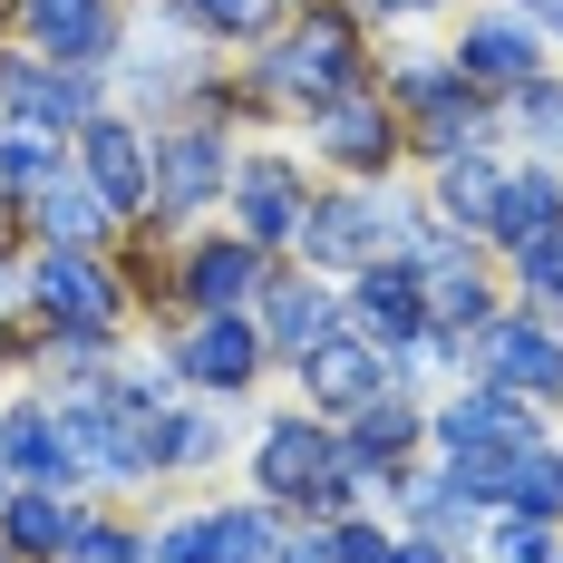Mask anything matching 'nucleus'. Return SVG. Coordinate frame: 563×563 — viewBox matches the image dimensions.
<instances>
[{"mask_svg":"<svg viewBox=\"0 0 563 563\" xmlns=\"http://www.w3.org/2000/svg\"><path fill=\"white\" fill-rule=\"evenodd\" d=\"M379 20H428V10H448V0H369Z\"/></svg>","mask_w":563,"mask_h":563,"instance_id":"obj_34","label":"nucleus"},{"mask_svg":"<svg viewBox=\"0 0 563 563\" xmlns=\"http://www.w3.org/2000/svg\"><path fill=\"white\" fill-rule=\"evenodd\" d=\"M496 185H506V166L476 146V156H448L438 166V224L456 233H486V214H496Z\"/></svg>","mask_w":563,"mask_h":563,"instance_id":"obj_25","label":"nucleus"},{"mask_svg":"<svg viewBox=\"0 0 563 563\" xmlns=\"http://www.w3.org/2000/svg\"><path fill=\"white\" fill-rule=\"evenodd\" d=\"M30 214H40V233H49V253H98V243L117 233V205H108L78 166H58L49 185L30 195Z\"/></svg>","mask_w":563,"mask_h":563,"instance_id":"obj_20","label":"nucleus"},{"mask_svg":"<svg viewBox=\"0 0 563 563\" xmlns=\"http://www.w3.org/2000/svg\"><path fill=\"white\" fill-rule=\"evenodd\" d=\"M428 438L448 456H496V448H525L534 438V418H525V398H506V389H456L448 408H428Z\"/></svg>","mask_w":563,"mask_h":563,"instance_id":"obj_13","label":"nucleus"},{"mask_svg":"<svg viewBox=\"0 0 563 563\" xmlns=\"http://www.w3.org/2000/svg\"><path fill=\"white\" fill-rule=\"evenodd\" d=\"M456 78H466V88L515 98L525 78H544V49H534V30H525V20H466V40H456Z\"/></svg>","mask_w":563,"mask_h":563,"instance_id":"obj_19","label":"nucleus"},{"mask_svg":"<svg viewBox=\"0 0 563 563\" xmlns=\"http://www.w3.org/2000/svg\"><path fill=\"white\" fill-rule=\"evenodd\" d=\"M185 311H253L263 301V282H273V253L263 243H243V233H205L195 253H185Z\"/></svg>","mask_w":563,"mask_h":563,"instance_id":"obj_12","label":"nucleus"},{"mask_svg":"<svg viewBox=\"0 0 563 563\" xmlns=\"http://www.w3.org/2000/svg\"><path fill=\"white\" fill-rule=\"evenodd\" d=\"M175 20L195 40H263V30H282V0H175Z\"/></svg>","mask_w":563,"mask_h":563,"instance_id":"obj_27","label":"nucleus"},{"mask_svg":"<svg viewBox=\"0 0 563 563\" xmlns=\"http://www.w3.org/2000/svg\"><path fill=\"white\" fill-rule=\"evenodd\" d=\"M0 253H10V195H0Z\"/></svg>","mask_w":563,"mask_h":563,"instance_id":"obj_36","label":"nucleus"},{"mask_svg":"<svg viewBox=\"0 0 563 563\" xmlns=\"http://www.w3.org/2000/svg\"><path fill=\"white\" fill-rule=\"evenodd\" d=\"M418 438H428V408H418L408 389H379L369 408H350V418H340V466L398 496V486H408V456H418Z\"/></svg>","mask_w":563,"mask_h":563,"instance_id":"obj_9","label":"nucleus"},{"mask_svg":"<svg viewBox=\"0 0 563 563\" xmlns=\"http://www.w3.org/2000/svg\"><path fill=\"white\" fill-rule=\"evenodd\" d=\"M486 563H554V525L544 515H486Z\"/></svg>","mask_w":563,"mask_h":563,"instance_id":"obj_30","label":"nucleus"},{"mask_svg":"<svg viewBox=\"0 0 563 563\" xmlns=\"http://www.w3.org/2000/svg\"><path fill=\"white\" fill-rule=\"evenodd\" d=\"M58 166H68V156H58V126L0 117V195H40V185H49Z\"/></svg>","mask_w":563,"mask_h":563,"instance_id":"obj_26","label":"nucleus"},{"mask_svg":"<svg viewBox=\"0 0 563 563\" xmlns=\"http://www.w3.org/2000/svg\"><path fill=\"white\" fill-rule=\"evenodd\" d=\"M525 20H544V30L563 40V0H525Z\"/></svg>","mask_w":563,"mask_h":563,"instance_id":"obj_35","label":"nucleus"},{"mask_svg":"<svg viewBox=\"0 0 563 563\" xmlns=\"http://www.w3.org/2000/svg\"><path fill=\"white\" fill-rule=\"evenodd\" d=\"M554 224H563V175H554V166H506V185H496V214H486V233H496L506 253H525V243H544Z\"/></svg>","mask_w":563,"mask_h":563,"instance_id":"obj_22","label":"nucleus"},{"mask_svg":"<svg viewBox=\"0 0 563 563\" xmlns=\"http://www.w3.org/2000/svg\"><path fill=\"white\" fill-rule=\"evenodd\" d=\"M418 156H428V166H448V156H476V136H486V88H466V78H438V88H428V98H418Z\"/></svg>","mask_w":563,"mask_h":563,"instance_id":"obj_23","label":"nucleus"},{"mask_svg":"<svg viewBox=\"0 0 563 563\" xmlns=\"http://www.w3.org/2000/svg\"><path fill=\"white\" fill-rule=\"evenodd\" d=\"M0 476H10V466H0ZM0 496H10V486H0Z\"/></svg>","mask_w":563,"mask_h":563,"instance_id":"obj_37","label":"nucleus"},{"mask_svg":"<svg viewBox=\"0 0 563 563\" xmlns=\"http://www.w3.org/2000/svg\"><path fill=\"white\" fill-rule=\"evenodd\" d=\"M554 563H563V544H554Z\"/></svg>","mask_w":563,"mask_h":563,"instance_id":"obj_38","label":"nucleus"},{"mask_svg":"<svg viewBox=\"0 0 563 563\" xmlns=\"http://www.w3.org/2000/svg\"><path fill=\"white\" fill-rule=\"evenodd\" d=\"M350 331L379 340V350L418 340L428 331V291H418V273H408V263H360V282H350Z\"/></svg>","mask_w":563,"mask_h":563,"instance_id":"obj_15","label":"nucleus"},{"mask_svg":"<svg viewBox=\"0 0 563 563\" xmlns=\"http://www.w3.org/2000/svg\"><path fill=\"white\" fill-rule=\"evenodd\" d=\"M456 369H476L486 389L534 408V398H563V340L534 311H496V321H476V331L456 340Z\"/></svg>","mask_w":563,"mask_h":563,"instance_id":"obj_2","label":"nucleus"},{"mask_svg":"<svg viewBox=\"0 0 563 563\" xmlns=\"http://www.w3.org/2000/svg\"><path fill=\"white\" fill-rule=\"evenodd\" d=\"M515 273H525L534 301H563V224L544 233V243H525V253H515Z\"/></svg>","mask_w":563,"mask_h":563,"instance_id":"obj_32","label":"nucleus"},{"mask_svg":"<svg viewBox=\"0 0 563 563\" xmlns=\"http://www.w3.org/2000/svg\"><path fill=\"white\" fill-rule=\"evenodd\" d=\"M291 369H301V389H311L321 418H350V408H369L379 389H398V379H389V350L360 340V331H331L321 350H301Z\"/></svg>","mask_w":563,"mask_h":563,"instance_id":"obj_11","label":"nucleus"},{"mask_svg":"<svg viewBox=\"0 0 563 563\" xmlns=\"http://www.w3.org/2000/svg\"><path fill=\"white\" fill-rule=\"evenodd\" d=\"M58 563H156V544L136 525H117V515H78V534H68Z\"/></svg>","mask_w":563,"mask_h":563,"instance_id":"obj_29","label":"nucleus"},{"mask_svg":"<svg viewBox=\"0 0 563 563\" xmlns=\"http://www.w3.org/2000/svg\"><path fill=\"white\" fill-rule=\"evenodd\" d=\"M0 466H10V486H68V448H58L49 398H10L0 408Z\"/></svg>","mask_w":563,"mask_h":563,"instance_id":"obj_21","label":"nucleus"},{"mask_svg":"<svg viewBox=\"0 0 563 563\" xmlns=\"http://www.w3.org/2000/svg\"><path fill=\"white\" fill-rule=\"evenodd\" d=\"M224 195H233V233H243V243H263V253L301 243V214H311V175H301V156L253 146V156H233Z\"/></svg>","mask_w":563,"mask_h":563,"instance_id":"obj_5","label":"nucleus"},{"mask_svg":"<svg viewBox=\"0 0 563 563\" xmlns=\"http://www.w3.org/2000/svg\"><path fill=\"white\" fill-rule=\"evenodd\" d=\"M78 175L108 195L117 214H136V205H146V126H126V117L98 108L88 126H78Z\"/></svg>","mask_w":563,"mask_h":563,"instance_id":"obj_16","label":"nucleus"},{"mask_svg":"<svg viewBox=\"0 0 563 563\" xmlns=\"http://www.w3.org/2000/svg\"><path fill=\"white\" fill-rule=\"evenodd\" d=\"M389 563H456V544H438V534H408V525H398V554Z\"/></svg>","mask_w":563,"mask_h":563,"instance_id":"obj_33","label":"nucleus"},{"mask_svg":"<svg viewBox=\"0 0 563 563\" xmlns=\"http://www.w3.org/2000/svg\"><path fill=\"white\" fill-rule=\"evenodd\" d=\"M331 554L340 563H389L398 534H389V525H369V515H340V525H331Z\"/></svg>","mask_w":563,"mask_h":563,"instance_id":"obj_31","label":"nucleus"},{"mask_svg":"<svg viewBox=\"0 0 563 563\" xmlns=\"http://www.w3.org/2000/svg\"><path fill=\"white\" fill-rule=\"evenodd\" d=\"M78 496L68 486H10L0 496V544H10V563H58L68 554V534H78Z\"/></svg>","mask_w":563,"mask_h":563,"instance_id":"obj_18","label":"nucleus"},{"mask_svg":"<svg viewBox=\"0 0 563 563\" xmlns=\"http://www.w3.org/2000/svg\"><path fill=\"white\" fill-rule=\"evenodd\" d=\"M263 360H273V350H263V331H253V311H195V321L175 331V350H166V369L195 398H243Z\"/></svg>","mask_w":563,"mask_h":563,"instance_id":"obj_4","label":"nucleus"},{"mask_svg":"<svg viewBox=\"0 0 563 563\" xmlns=\"http://www.w3.org/2000/svg\"><path fill=\"white\" fill-rule=\"evenodd\" d=\"M224 456V418L214 408H166V476H195Z\"/></svg>","mask_w":563,"mask_h":563,"instance_id":"obj_28","label":"nucleus"},{"mask_svg":"<svg viewBox=\"0 0 563 563\" xmlns=\"http://www.w3.org/2000/svg\"><path fill=\"white\" fill-rule=\"evenodd\" d=\"M233 185V136L224 126H175L146 146V205L156 214H205Z\"/></svg>","mask_w":563,"mask_h":563,"instance_id":"obj_6","label":"nucleus"},{"mask_svg":"<svg viewBox=\"0 0 563 563\" xmlns=\"http://www.w3.org/2000/svg\"><path fill=\"white\" fill-rule=\"evenodd\" d=\"M253 331H263V350L301 360V350H321V340L340 331V301L311 273H273V282H263V321H253Z\"/></svg>","mask_w":563,"mask_h":563,"instance_id":"obj_17","label":"nucleus"},{"mask_svg":"<svg viewBox=\"0 0 563 563\" xmlns=\"http://www.w3.org/2000/svg\"><path fill=\"white\" fill-rule=\"evenodd\" d=\"M369 78V58H360V30H350V10L340 0H311L291 30H282L263 68H253V98L263 108H331L340 88H360Z\"/></svg>","mask_w":563,"mask_h":563,"instance_id":"obj_1","label":"nucleus"},{"mask_svg":"<svg viewBox=\"0 0 563 563\" xmlns=\"http://www.w3.org/2000/svg\"><path fill=\"white\" fill-rule=\"evenodd\" d=\"M311 146H321L331 166H350L360 185H369V175H389V166H398L408 126H398V108L379 98V88H369V78H360V88H340L331 108H311Z\"/></svg>","mask_w":563,"mask_h":563,"instance_id":"obj_8","label":"nucleus"},{"mask_svg":"<svg viewBox=\"0 0 563 563\" xmlns=\"http://www.w3.org/2000/svg\"><path fill=\"white\" fill-rule=\"evenodd\" d=\"M379 233H389V195L379 185H340V195H311L301 253H311V273H360V263H379Z\"/></svg>","mask_w":563,"mask_h":563,"instance_id":"obj_10","label":"nucleus"},{"mask_svg":"<svg viewBox=\"0 0 563 563\" xmlns=\"http://www.w3.org/2000/svg\"><path fill=\"white\" fill-rule=\"evenodd\" d=\"M331 476H340V428H321L311 408H301V418H273V428L253 438V496L273 515L282 506L311 515V496H321Z\"/></svg>","mask_w":563,"mask_h":563,"instance_id":"obj_3","label":"nucleus"},{"mask_svg":"<svg viewBox=\"0 0 563 563\" xmlns=\"http://www.w3.org/2000/svg\"><path fill=\"white\" fill-rule=\"evenodd\" d=\"M20 30L58 68H98L117 49V0H20Z\"/></svg>","mask_w":563,"mask_h":563,"instance_id":"obj_14","label":"nucleus"},{"mask_svg":"<svg viewBox=\"0 0 563 563\" xmlns=\"http://www.w3.org/2000/svg\"><path fill=\"white\" fill-rule=\"evenodd\" d=\"M418 291H428V331H448V340H466L476 321H496V291H486V273H476L466 253L428 263V273H418Z\"/></svg>","mask_w":563,"mask_h":563,"instance_id":"obj_24","label":"nucleus"},{"mask_svg":"<svg viewBox=\"0 0 563 563\" xmlns=\"http://www.w3.org/2000/svg\"><path fill=\"white\" fill-rule=\"evenodd\" d=\"M30 311H40L49 331H98V340H108L117 321H126V282H117L98 253H40Z\"/></svg>","mask_w":563,"mask_h":563,"instance_id":"obj_7","label":"nucleus"}]
</instances>
